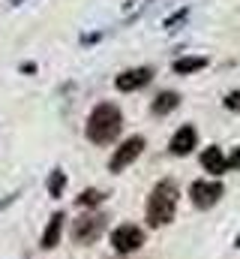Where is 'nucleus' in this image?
<instances>
[{
    "label": "nucleus",
    "mask_w": 240,
    "mask_h": 259,
    "mask_svg": "<svg viewBox=\"0 0 240 259\" xmlns=\"http://www.w3.org/2000/svg\"><path fill=\"white\" fill-rule=\"evenodd\" d=\"M228 169H240V145H237V151L228 157Z\"/></svg>",
    "instance_id": "2eb2a0df"
},
{
    "label": "nucleus",
    "mask_w": 240,
    "mask_h": 259,
    "mask_svg": "<svg viewBox=\"0 0 240 259\" xmlns=\"http://www.w3.org/2000/svg\"><path fill=\"white\" fill-rule=\"evenodd\" d=\"M105 232V217L102 214H81L72 223V241L75 244H93Z\"/></svg>",
    "instance_id": "7ed1b4c3"
},
{
    "label": "nucleus",
    "mask_w": 240,
    "mask_h": 259,
    "mask_svg": "<svg viewBox=\"0 0 240 259\" xmlns=\"http://www.w3.org/2000/svg\"><path fill=\"white\" fill-rule=\"evenodd\" d=\"M120 127H123V115L114 103H99L90 118H87V139L93 145H108L120 136Z\"/></svg>",
    "instance_id": "f03ea898"
},
{
    "label": "nucleus",
    "mask_w": 240,
    "mask_h": 259,
    "mask_svg": "<svg viewBox=\"0 0 240 259\" xmlns=\"http://www.w3.org/2000/svg\"><path fill=\"white\" fill-rule=\"evenodd\" d=\"M63 220H66V214H54L51 220H48V226H45V232H42V250H51V247H57L60 235H63Z\"/></svg>",
    "instance_id": "9d476101"
},
{
    "label": "nucleus",
    "mask_w": 240,
    "mask_h": 259,
    "mask_svg": "<svg viewBox=\"0 0 240 259\" xmlns=\"http://www.w3.org/2000/svg\"><path fill=\"white\" fill-rule=\"evenodd\" d=\"M228 109H240V94H228Z\"/></svg>",
    "instance_id": "dca6fc26"
},
{
    "label": "nucleus",
    "mask_w": 240,
    "mask_h": 259,
    "mask_svg": "<svg viewBox=\"0 0 240 259\" xmlns=\"http://www.w3.org/2000/svg\"><path fill=\"white\" fill-rule=\"evenodd\" d=\"M237 247H240V235H237Z\"/></svg>",
    "instance_id": "f3484780"
},
{
    "label": "nucleus",
    "mask_w": 240,
    "mask_h": 259,
    "mask_svg": "<svg viewBox=\"0 0 240 259\" xmlns=\"http://www.w3.org/2000/svg\"><path fill=\"white\" fill-rule=\"evenodd\" d=\"M105 199V193H99V190H84V193L78 196V205L81 208H93V205H99Z\"/></svg>",
    "instance_id": "4468645a"
},
{
    "label": "nucleus",
    "mask_w": 240,
    "mask_h": 259,
    "mask_svg": "<svg viewBox=\"0 0 240 259\" xmlns=\"http://www.w3.org/2000/svg\"><path fill=\"white\" fill-rule=\"evenodd\" d=\"M63 187H66V175H63L60 169H54L51 178H48V193L54 196V199H60V196H63Z\"/></svg>",
    "instance_id": "ddd939ff"
},
{
    "label": "nucleus",
    "mask_w": 240,
    "mask_h": 259,
    "mask_svg": "<svg viewBox=\"0 0 240 259\" xmlns=\"http://www.w3.org/2000/svg\"><path fill=\"white\" fill-rule=\"evenodd\" d=\"M141 151H144V139H141V136H129V139L120 145L117 151H114V157H111L108 169H111L114 175H120L126 166H132V163L141 157Z\"/></svg>",
    "instance_id": "20e7f679"
},
{
    "label": "nucleus",
    "mask_w": 240,
    "mask_h": 259,
    "mask_svg": "<svg viewBox=\"0 0 240 259\" xmlns=\"http://www.w3.org/2000/svg\"><path fill=\"white\" fill-rule=\"evenodd\" d=\"M144 244V232L138 229V226H132V223H123L117 226L114 232H111V247L117 250V253H132V250H138Z\"/></svg>",
    "instance_id": "423d86ee"
},
{
    "label": "nucleus",
    "mask_w": 240,
    "mask_h": 259,
    "mask_svg": "<svg viewBox=\"0 0 240 259\" xmlns=\"http://www.w3.org/2000/svg\"><path fill=\"white\" fill-rule=\"evenodd\" d=\"M222 184L219 181H195L192 187H189V196H192V205L195 208H201V211H207V208H213L219 199H222Z\"/></svg>",
    "instance_id": "39448f33"
},
{
    "label": "nucleus",
    "mask_w": 240,
    "mask_h": 259,
    "mask_svg": "<svg viewBox=\"0 0 240 259\" xmlns=\"http://www.w3.org/2000/svg\"><path fill=\"white\" fill-rule=\"evenodd\" d=\"M180 103V94H174V91H162L156 100H153V115H168V112H174Z\"/></svg>",
    "instance_id": "9b49d317"
},
{
    "label": "nucleus",
    "mask_w": 240,
    "mask_h": 259,
    "mask_svg": "<svg viewBox=\"0 0 240 259\" xmlns=\"http://www.w3.org/2000/svg\"><path fill=\"white\" fill-rule=\"evenodd\" d=\"M195 145H198V133H195V127H192V124H183V127L171 136V142H168L171 154H177V157H186Z\"/></svg>",
    "instance_id": "6e6552de"
},
{
    "label": "nucleus",
    "mask_w": 240,
    "mask_h": 259,
    "mask_svg": "<svg viewBox=\"0 0 240 259\" xmlns=\"http://www.w3.org/2000/svg\"><path fill=\"white\" fill-rule=\"evenodd\" d=\"M150 78H153V69H150V66H135V69H126V72H120L114 84H117V91H126V94H132V91L144 88Z\"/></svg>",
    "instance_id": "0eeeda50"
},
{
    "label": "nucleus",
    "mask_w": 240,
    "mask_h": 259,
    "mask_svg": "<svg viewBox=\"0 0 240 259\" xmlns=\"http://www.w3.org/2000/svg\"><path fill=\"white\" fill-rule=\"evenodd\" d=\"M177 184L174 181H159L150 196H147V205H144V214H147V223L153 226V229H159V226H165V223H171L174 220V211H177Z\"/></svg>",
    "instance_id": "f257e3e1"
},
{
    "label": "nucleus",
    "mask_w": 240,
    "mask_h": 259,
    "mask_svg": "<svg viewBox=\"0 0 240 259\" xmlns=\"http://www.w3.org/2000/svg\"><path fill=\"white\" fill-rule=\"evenodd\" d=\"M201 166H204L213 178H219V175L228 172V157L222 154V148H204V154H201Z\"/></svg>",
    "instance_id": "1a4fd4ad"
},
{
    "label": "nucleus",
    "mask_w": 240,
    "mask_h": 259,
    "mask_svg": "<svg viewBox=\"0 0 240 259\" xmlns=\"http://www.w3.org/2000/svg\"><path fill=\"white\" fill-rule=\"evenodd\" d=\"M204 66H207V58H180V61H174V72L177 75H189V72H198Z\"/></svg>",
    "instance_id": "f8f14e48"
}]
</instances>
